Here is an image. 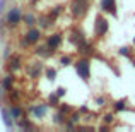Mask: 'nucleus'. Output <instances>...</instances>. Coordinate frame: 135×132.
<instances>
[{
    "mask_svg": "<svg viewBox=\"0 0 135 132\" xmlns=\"http://www.w3.org/2000/svg\"><path fill=\"white\" fill-rule=\"evenodd\" d=\"M62 9H63V7H62V5H58V7H55V9H53V10H51V12H50V14H48V17H50V19H51V21H55V19H56V17H58V16H60V12H62Z\"/></svg>",
    "mask_w": 135,
    "mask_h": 132,
    "instance_id": "17",
    "label": "nucleus"
},
{
    "mask_svg": "<svg viewBox=\"0 0 135 132\" xmlns=\"http://www.w3.org/2000/svg\"><path fill=\"white\" fill-rule=\"evenodd\" d=\"M21 67V60L19 57H12V58L9 60V70H17Z\"/></svg>",
    "mask_w": 135,
    "mask_h": 132,
    "instance_id": "11",
    "label": "nucleus"
},
{
    "mask_svg": "<svg viewBox=\"0 0 135 132\" xmlns=\"http://www.w3.org/2000/svg\"><path fill=\"white\" fill-rule=\"evenodd\" d=\"M133 45H135V40H133Z\"/></svg>",
    "mask_w": 135,
    "mask_h": 132,
    "instance_id": "27",
    "label": "nucleus"
},
{
    "mask_svg": "<svg viewBox=\"0 0 135 132\" xmlns=\"http://www.w3.org/2000/svg\"><path fill=\"white\" fill-rule=\"evenodd\" d=\"M96 101H98V105H99V106H103V105H104V98H98Z\"/></svg>",
    "mask_w": 135,
    "mask_h": 132,
    "instance_id": "25",
    "label": "nucleus"
},
{
    "mask_svg": "<svg viewBox=\"0 0 135 132\" xmlns=\"http://www.w3.org/2000/svg\"><path fill=\"white\" fill-rule=\"evenodd\" d=\"M9 113L12 115V119H16V120L22 119V108H21V106H10Z\"/></svg>",
    "mask_w": 135,
    "mask_h": 132,
    "instance_id": "10",
    "label": "nucleus"
},
{
    "mask_svg": "<svg viewBox=\"0 0 135 132\" xmlns=\"http://www.w3.org/2000/svg\"><path fill=\"white\" fill-rule=\"evenodd\" d=\"M103 120H104L106 124H111L113 120H115L113 119V113H104V115H103Z\"/></svg>",
    "mask_w": 135,
    "mask_h": 132,
    "instance_id": "22",
    "label": "nucleus"
},
{
    "mask_svg": "<svg viewBox=\"0 0 135 132\" xmlns=\"http://www.w3.org/2000/svg\"><path fill=\"white\" fill-rule=\"evenodd\" d=\"M22 21H24V24H26V26H29V28H33L34 24L38 22V19L34 17V14H31V12L22 14Z\"/></svg>",
    "mask_w": 135,
    "mask_h": 132,
    "instance_id": "9",
    "label": "nucleus"
},
{
    "mask_svg": "<svg viewBox=\"0 0 135 132\" xmlns=\"http://www.w3.org/2000/svg\"><path fill=\"white\" fill-rule=\"evenodd\" d=\"M72 62H74V60H72V57H70V55H65V57H62V58H60V63H62L63 67L70 65Z\"/></svg>",
    "mask_w": 135,
    "mask_h": 132,
    "instance_id": "18",
    "label": "nucleus"
},
{
    "mask_svg": "<svg viewBox=\"0 0 135 132\" xmlns=\"http://www.w3.org/2000/svg\"><path fill=\"white\" fill-rule=\"evenodd\" d=\"M10 98H12V99H17V98H19V93L12 91V93H10Z\"/></svg>",
    "mask_w": 135,
    "mask_h": 132,
    "instance_id": "24",
    "label": "nucleus"
},
{
    "mask_svg": "<svg viewBox=\"0 0 135 132\" xmlns=\"http://www.w3.org/2000/svg\"><path fill=\"white\" fill-rule=\"evenodd\" d=\"M62 45V34L60 33H55V34H50L48 40H46V46H48L50 50H53L55 52L58 46Z\"/></svg>",
    "mask_w": 135,
    "mask_h": 132,
    "instance_id": "5",
    "label": "nucleus"
},
{
    "mask_svg": "<svg viewBox=\"0 0 135 132\" xmlns=\"http://www.w3.org/2000/svg\"><path fill=\"white\" fill-rule=\"evenodd\" d=\"M12 81H14V77H12V76H7L5 79L2 81V88H3V89H7V91H10V88H12Z\"/></svg>",
    "mask_w": 135,
    "mask_h": 132,
    "instance_id": "16",
    "label": "nucleus"
},
{
    "mask_svg": "<svg viewBox=\"0 0 135 132\" xmlns=\"http://www.w3.org/2000/svg\"><path fill=\"white\" fill-rule=\"evenodd\" d=\"M120 55H123V57H130V55H132V50H130L128 46H122V48H120Z\"/></svg>",
    "mask_w": 135,
    "mask_h": 132,
    "instance_id": "20",
    "label": "nucleus"
},
{
    "mask_svg": "<svg viewBox=\"0 0 135 132\" xmlns=\"http://www.w3.org/2000/svg\"><path fill=\"white\" fill-rule=\"evenodd\" d=\"M108 28H109L108 19L103 17V16H99L98 19H96V24H94V34L98 38H103L106 33H108Z\"/></svg>",
    "mask_w": 135,
    "mask_h": 132,
    "instance_id": "4",
    "label": "nucleus"
},
{
    "mask_svg": "<svg viewBox=\"0 0 135 132\" xmlns=\"http://www.w3.org/2000/svg\"><path fill=\"white\" fill-rule=\"evenodd\" d=\"M22 22V10L19 7H12V9L7 12V24L10 28H16L17 24Z\"/></svg>",
    "mask_w": 135,
    "mask_h": 132,
    "instance_id": "3",
    "label": "nucleus"
},
{
    "mask_svg": "<svg viewBox=\"0 0 135 132\" xmlns=\"http://www.w3.org/2000/svg\"><path fill=\"white\" fill-rule=\"evenodd\" d=\"M58 101H60V96L56 94V93H51V94L48 96V105H51V106H58Z\"/></svg>",
    "mask_w": 135,
    "mask_h": 132,
    "instance_id": "14",
    "label": "nucleus"
},
{
    "mask_svg": "<svg viewBox=\"0 0 135 132\" xmlns=\"http://www.w3.org/2000/svg\"><path fill=\"white\" fill-rule=\"evenodd\" d=\"M69 120H70V122H74V124H77L80 120V112H74L72 115L69 117Z\"/></svg>",
    "mask_w": 135,
    "mask_h": 132,
    "instance_id": "19",
    "label": "nucleus"
},
{
    "mask_svg": "<svg viewBox=\"0 0 135 132\" xmlns=\"http://www.w3.org/2000/svg\"><path fill=\"white\" fill-rule=\"evenodd\" d=\"M46 77H48L50 81H53L56 77V70L55 69H46Z\"/></svg>",
    "mask_w": 135,
    "mask_h": 132,
    "instance_id": "21",
    "label": "nucleus"
},
{
    "mask_svg": "<svg viewBox=\"0 0 135 132\" xmlns=\"http://www.w3.org/2000/svg\"><path fill=\"white\" fill-rule=\"evenodd\" d=\"M31 112H33V115L36 117V119H41V117L46 115V112H48V105L43 103V105H34L31 106Z\"/></svg>",
    "mask_w": 135,
    "mask_h": 132,
    "instance_id": "8",
    "label": "nucleus"
},
{
    "mask_svg": "<svg viewBox=\"0 0 135 132\" xmlns=\"http://www.w3.org/2000/svg\"><path fill=\"white\" fill-rule=\"evenodd\" d=\"M65 93H67V89H65V88H58V89H56V94H58L60 98H62V96L65 94Z\"/></svg>",
    "mask_w": 135,
    "mask_h": 132,
    "instance_id": "23",
    "label": "nucleus"
},
{
    "mask_svg": "<svg viewBox=\"0 0 135 132\" xmlns=\"http://www.w3.org/2000/svg\"><path fill=\"white\" fill-rule=\"evenodd\" d=\"M75 70H77V74H79V77L82 81H89L91 79V62H89V58L87 57H80L79 60H75Z\"/></svg>",
    "mask_w": 135,
    "mask_h": 132,
    "instance_id": "1",
    "label": "nucleus"
},
{
    "mask_svg": "<svg viewBox=\"0 0 135 132\" xmlns=\"http://www.w3.org/2000/svg\"><path fill=\"white\" fill-rule=\"evenodd\" d=\"M41 69H43V65H41V63H34V65H33V69H29L31 77H38V76L41 74Z\"/></svg>",
    "mask_w": 135,
    "mask_h": 132,
    "instance_id": "13",
    "label": "nucleus"
},
{
    "mask_svg": "<svg viewBox=\"0 0 135 132\" xmlns=\"http://www.w3.org/2000/svg\"><path fill=\"white\" fill-rule=\"evenodd\" d=\"M38 24H40L41 29H46V28L51 24V19H50V17H40V19H38Z\"/></svg>",
    "mask_w": 135,
    "mask_h": 132,
    "instance_id": "15",
    "label": "nucleus"
},
{
    "mask_svg": "<svg viewBox=\"0 0 135 132\" xmlns=\"http://www.w3.org/2000/svg\"><path fill=\"white\" fill-rule=\"evenodd\" d=\"M132 62H133V65H135V58H132Z\"/></svg>",
    "mask_w": 135,
    "mask_h": 132,
    "instance_id": "26",
    "label": "nucleus"
},
{
    "mask_svg": "<svg viewBox=\"0 0 135 132\" xmlns=\"http://www.w3.org/2000/svg\"><path fill=\"white\" fill-rule=\"evenodd\" d=\"M101 10L106 14L116 16V0H101Z\"/></svg>",
    "mask_w": 135,
    "mask_h": 132,
    "instance_id": "6",
    "label": "nucleus"
},
{
    "mask_svg": "<svg viewBox=\"0 0 135 132\" xmlns=\"http://www.w3.org/2000/svg\"><path fill=\"white\" fill-rule=\"evenodd\" d=\"M89 9V0H72L70 3V12L74 17H82Z\"/></svg>",
    "mask_w": 135,
    "mask_h": 132,
    "instance_id": "2",
    "label": "nucleus"
},
{
    "mask_svg": "<svg viewBox=\"0 0 135 132\" xmlns=\"http://www.w3.org/2000/svg\"><path fill=\"white\" fill-rule=\"evenodd\" d=\"M113 108H115V112H123V110L127 108V99H118V101L113 103Z\"/></svg>",
    "mask_w": 135,
    "mask_h": 132,
    "instance_id": "12",
    "label": "nucleus"
},
{
    "mask_svg": "<svg viewBox=\"0 0 135 132\" xmlns=\"http://www.w3.org/2000/svg\"><path fill=\"white\" fill-rule=\"evenodd\" d=\"M26 38L27 41H29L31 45H34V43H38V41H40V38H41V29H38V28H29V31H27L26 33Z\"/></svg>",
    "mask_w": 135,
    "mask_h": 132,
    "instance_id": "7",
    "label": "nucleus"
}]
</instances>
